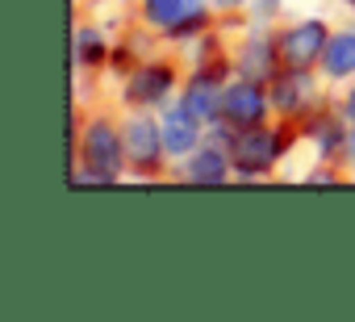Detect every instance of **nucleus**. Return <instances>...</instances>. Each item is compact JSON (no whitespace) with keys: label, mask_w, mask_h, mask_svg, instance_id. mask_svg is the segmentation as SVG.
I'll list each match as a JSON object with an SVG mask.
<instances>
[{"label":"nucleus","mask_w":355,"mask_h":322,"mask_svg":"<svg viewBox=\"0 0 355 322\" xmlns=\"http://www.w3.org/2000/svg\"><path fill=\"white\" fill-rule=\"evenodd\" d=\"M276 155H280V138L272 130H259V126H243L230 142V159L243 172H263Z\"/></svg>","instance_id":"obj_1"},{"label":"nucleus","mask_w":355,"mask_h":322,"mask_svg":"<svg viewBox=\"0 0 355 322\" xmlns=\"http://www.w3.org/2000/svg\"><path fill=\"white\" fill-rule=\"evenodd\" d=\"M326 26L322 22H305V26H297V30H288L284 38H280V59L288 63V67H309L313 59H322L326 55Z\"/></svg>","instance_id":"obj_2"},{"label":"nucleus","mask_w":355,"mask_h":322,"mask_svg":"<svg viewBox=\"0 0 355 322\" xmlns=\"http://www.w3.org/2000/svg\"><path fill=\"white\" fill-rule=\"evenodd\" d=\"M121 142H117V134L105 126V121H92L88 126V134H84V159L92 164V172H101L105 176V185L117 176V168H121Z\"/></svg>","instance_id":"obj_3"},{"label":"nucleus","mask_w":355,"mask_h":322,"mask_svg":"<svg viewBox=\"0 0 355 322\" xmlns=\"http://www.w3.org/2000/svg\"><path fill=\"white\" fill-rule=\"evenodd\" d=\"M125 155L134 159L138 168H155L159 155H163V130L146 117H134L125 130Z\"/></svg>","instance_id":"obj_4"},{"label":"nucleus","mask_w":355,"mask_h":322,"mask_svg":"<svg viewBox=\"0 0 355 322\" xmlns=\"http://www.w3.org/2000/svg\"><path fill=\"white\" fill-rule=\"evenodd\" d=\"M263 109H268V101H263V92H259L255 84H234V88H226V96H222V113H226L230 121H239V126H255V121L263 117Z\"/></svg>","instance_id":"obj_5"},{"label":"nucleus","mask_w":355,"mask_h":322,"mask_svg":"<svg viewBox=\"0 0 355 322\" xmlns=\"http://www.w3.org/2000/svg\"><path fill=\"white\" fill-rule=\"evenodd\" d=\"M163 146H167V155H189L197 146V117L184 105L167 109V117H163Z\"/></svg>","instance_id":"obj_6"},{"label":"nucleus","mask_w":355,"mask_h":322,"mask_svg":"<svg viewBox=\"0 0 355 322\" xmlns=\"http://www.w3.org/2000/svg\"><path fill=\"white\" fill-rule=\"evenodd\" d=\"M301 71H305V67H293V76H280L276 88H272V101H276L280 109H288V113H297V109L309 101V80H305Z\"/></svg>","instance_id":"obj_7"},{"label":"nucleus","mask_w":355,"mask_h":322,"mask_svg":"<svg viewBox=\"0 0 355 322\" xmlns=\"http://www.w3.org/2000/svg\"><path fill=\"white\" fill-rule=\"evenodd\" d=\"M171 88V71L167 67H146V71H138L134 80H130V101H159L163 92Z\"/></svg>","instance_id":"obj_8"},{"label":"nucleus","mask_w":355,"mask_h":322,"mask_svg":"<svg viewBox=\"0 0 355 322\" xmlns=\"http://www.w3.org/2000/svg\"><path fill=\"white\" fill-rule=\"evenodd\" d=\"M326 71L338 80V76H351L355 71V34H338L326 42V55H322Z\"/></svg>","instance_id":"obj_9"},{"label":"nucleus","mask_w":355,"mask_h":322,"mask_svg":"<svg viewBox=\"0 0 355 322\" xmlns=\"http://www.w3.org/2000/svg\"><path fill=\"white\" fill-rule=\"evenodd\" d=\"M184 109H189L197 121H214V117L222 113V101H218V92H214L209 80H197V84L189 88V96H184Z\"/></svg>","instance_id":"obj_10"},{"label":"nucleus","mask_w":355,"mask_h":322,"mask_svg":"<svg viewBox=\"0 0 355 322\" xmlns=\"http://www.w3.org/2000/svg\"><path fill=\"white\" fill-rule=\"evenodd\" d=\"M189 176L201 180V185H218V180H226V155H222V151H201V155H193Z\"/></svg>","instance_id":"obj_11"},{"label":"nucleus","mask_w":355,"mask_h":322,"mask_svg":"<svg viewBox=\"0 0 355 322\" xmlns=\"http://www.w3.org/2000/svg\"><path fill=\"white\" fill-rule=\"evenodd\" d=\"M180 9H184V0H146V17H150L155 26L180 22Z\"/></svg>","instance_id":"obj_12"},{"label":"nucleus","mask_w":355,"mask_h":322,"mask_svg":"<svg viewBox=\"0 0 355 322\" xmlns=\"http://www.w3.org/2000/svg\"><path fill=\"white\" fill-rule=\"evenodd\" d=\"M101 55H105L101 34H96V30H80V34H76V59H80V63H96Z\"/></svg>","instance_id":"obj_13"},{"label":"nucleus","mask_w":355,"mask_h":322,"mask_svg":"<svg viewBox=\"0 0 355 322\" xmlns=\"http://www.w3.org/2000/svg\"><path fill=\"white\" fill-rule=\"evenodd\" d=\"M313 134H318L322 151H334V142H338V126H334L330 117H318V121H313Z\"/></svg>","instance_id":"obj_14"},{"label":"nucleus","mask_w":355,"mask_h":322,"mask_svg":"<svg viewBox=\"0 0 355 322\" xmlns=\"http://www.w3.org/2000/svg\"><path fill=\"white\" fill-rule=\"evenodd\" d=\"M259 55H263V46H259V42H255V46H251V51H247V59H243V71H251V76H263V71H268V67H272V59H268V63H263V59H259Z\"/></svg>","instance_id":"obj_15"},{"label":"nucleus","mask_w":355,"mask_h":322,"mask_svg":"<svg viewBox=\"0 0 355 322\" xmlns=\"http://www.w3.org/2000/svg\"><path fill=\"white\" fill-rule=\"evenodd\" d=\"M226 5H230V0H226Z\"/></svg>","instance_id":"obj_16"},{"label":"nucleus","mask_w":355,"mask_h":322,"mask_svg":"<svg viewBox=\"0 0 355 322\" xmlns=\"http://www.w3.org/2000/svg\"><path fill=\"white\" fill-rule=\"evenodd\" d=\"M351 5H355V0H351Z\"/></svg>","instance_id":"obj_17"}]
</instances>
